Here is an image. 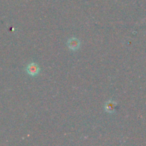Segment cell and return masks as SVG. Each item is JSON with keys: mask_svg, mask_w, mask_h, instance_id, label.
<instances>
[{"mask_svg": "<svg viewBox=\"0 0 146 146\" xmlns=\"http://www.w3.org/2000/svg\"><path fill=\"white\" fill-rule=\"evenodd\" d=\"M26 71H27V74H29L30 76H37L40 72V67L37 64L33 62L27 66L26 68Z\"/></svg>", "mask_w": 146, "mask_h": 146, "instance_id": "cell-1", "label": "cell"}, {"mask_svg": "<svg viewBox=\"0 0 146 146\" xmlns=\"http://www.w3.org/2000/svg\"><path fill=\"white\" fill-rule=\"evenodd\" d=\"M67 46L72 51H76L80 48V41L76 38H71L67 41Z\"/></svg>", "mask_w": 146, "mask_h": 146, "instance_id": "cell-2", "label": "cell"}, {"mask_svg": "<svg viewBox=\"0 0 146 146\" xmlns=\"http://www.w3.org/2000/svg\"><path fill=\"white\" fill-rule=\"evenodd\" d=\"M117 107V103L113 101H108L106 102L104 105V109L107 113H114L115 111V108Z\"/></svg>", "mask_w": 146, "mask_h": 146, "instance_id": "cell-3", "label": "cell"}]
</instances>
